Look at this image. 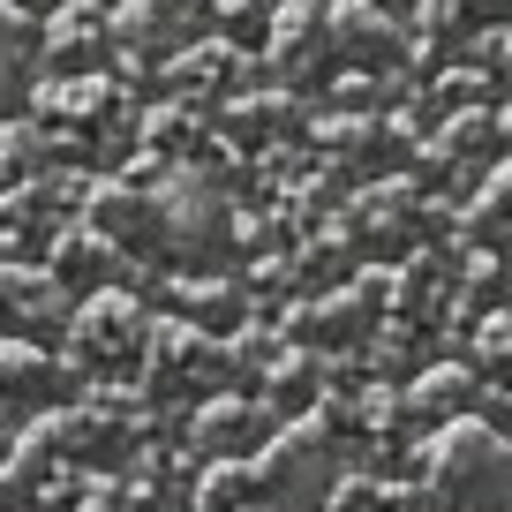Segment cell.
I'll return each mask as SVG.
<instances>
[{"mask_svg":"<svg viewBox=\"0 0 512 512\" xmlns=\"http://www.w3.org/2000/svg\"><path fill=\"white\" fill-rule=\"evenodd\" d=\"M347 475V445L332 422L294 415L272 422V437L249 452V505L256 512H324Z\"/></svg>","mask_w":512,"mask_h":512,"instance_id":"6da1fadb","label":"cell"},{"mask_svg":"<svg viewBox=\"0 0 512 512\" xmlns=\"http://www.w3.org/2000/svg\"><path fill=\"white\" fill-rule=\"evenodd\" d=\"M512 490V460H505V430L482 415L437 422L422 445V505L430 512H505Z\"/></svg>","mask_w":512,"mask_h":512,"instance_id":"7a4b0ae2","label":"cell"},{"mask_svg":"<svg viewBox=\"0 0 512 512\" xmlns=\"http://www.w3.org/2000/svg\"><path fill=\"white\" fill-rule=\"evenodd\" d=\"M151 204H159L166 264H174L181 279H219L226 264H234L241 219H234V204H226L219 174H204V166H174V174L151 189Z\"/></svg>","mask_w":512,"mask_h":512,"instance_id":"3957f363","label":"cell"},{"mask_svg":"<svg viewBox=\"0 0 512 512\" xmlns=\"http://www.w3.org/2000/svg\"><path fill=\"white\" fill-rule=\"evenodd\" d=\"M384 324V294H377V272L362 279H339V287L324 294H302V302H287V317H279V347H302V354H354L369 347Z\"/></svg>","mask_w":512,"mask_h":512,"instance_id":"277c9868","label":"cell"},{"mask_svg":"<svg viewBox=\"0 0 512 512\" xmlns=\"http://www.w3.org/2000/svg\"><path fill=\"white\" fill-rule=\"evenodd\" d=\"M61 339H68V354H61L68 377H83V369L121 377V369H136V354H144V339H151V309L128 302L121 287H113V294H91V302L68 309Z\"/></svg>","mask_w":512,"mask_h":512,"instance_id":"5b68a950","label":"cell"},{"mask_svg":"<svg viewBox=\"0 0 512 512\" xmlns=\"http://www.w3.org/2000/svg\"><path fill=\"white\" fill-rule=\"evenodd\" d=\"M83 226H91L98 241H106L121 264H166V241H159V204H151L144 181L128 174H106L91 181V196H83Z\"/></svg>","mask_w":512,"mask_h":512,"instance_id":"8992f818","label":"cell"},{"mask_svg":"<svg viewBox=\"0 0 512 512\" xmlns=\"http://www.w3.org/2000/svg\"><path fill=\"white\" fill-rule=\"evenodd\" d=\"M76 400V377L38 339H0V415H53Z\"/></svg>","mask_w":512,"mask_h":512,"instance_id":"52a82bcc","label":"cell"},{"mask_svg":"<svg viewBox=\"0 0 512 512\" xmlns=\"http://www.w3.org/2000/svg\"><path fill=\"white\" fill-rule=\"evenodd\" d=\"M189 452L196 460H249L264 437H272V415L256 407V392H211V400H196L189 407Z\"/></svg>","mask_w":512,"mask_h":512,"instance_id":"ba28073f","label":"cell"},{"mask_svg":"<svg viewBox=\"0 0 512 512\" xmlns=\"http://www.w3.org/2000/svg\"><path fill=\"white\" fill-rule=\"evenodd\" d=\"M324 31H332V61H347V76H369L400 53V23L377 0H324Z\"/></svg>","mask_w":512,"mask_h":512,"instance_id":"9c48e42d","label":"cell"},{"mask_svg":"<svg viewBox=\"0 0 512 512\" xmlns=\"http://www.w3.org/2000/svg\"><path fill=\"white\" fill-rule=\"evenodd\" d=\"M196 23H204V0H121L106 31L121 38L128 53H159V61H174V53L196 38Z\"/></svg>","mask_w":512,"mask_h":512,"instance_id":"30bf717a","label":"cell"},{"mask_svg":"<svg viewBox=\"0 0 512 512\" xmlns=\"http://www.w3.org/2000/svg\"><path fill=\"white\" fill-rule=\"evenodd\" d=\"M38 272L53 279V287L68 294V302H91V294H113V279H121V256L106 249V241L91 234V226H61V234L46 241V264Z\"/></svg>","mask_w":512,"mask_h":512,"instance_id":"8fae6325","label":"cell"},{"mask_svg":"<svg viewBox=\"0 0 512 512\" xmlns=\"http://www.w3.org/2000/svg\"><path fill=\"white\" fill-rule=\"evenodd\" d=\"M272 68L287 83H317L324 68H332V31H324V0H287L272 16Z\"/></svg>","mask_w":512,"mask_h":512,"instance_id":"7c38bea8","label":"cell"},{"mask_svg":"<svg viewBox=\"0 0 512 512\" xmlns=\"http://www.w3.org/2000/svg\"><path fill=\"white\" fill-rule=\"evenodd\" d=\"M174 309H166V324H189V332H204V339H234V332H249V287L241 279H174Z\"/></svg>","mask_w":512,"mask_h":512,"instance_id":"4fadbf2b","label":"cell"},{"mask_svg":"<svg viewBox=\"0 0 512 512\" xmlns=\"http://www.w3.org/2000/svg\"><path fill=\"white\" fill-rule=\"evenodd\" d=\"M490 392H497V384H482L460 354H445V362H430V369H415V377H407V415H422V422L437 430V422L482 415V400H490Z\"/></svg>","mask_w":512,"mask_h":512,"instance_id":"5bb4252c","label":"cell"},{"mask_svg":"<svg viewBox=\"0 0 512 512\" xmlns=\"http://www.w3.org/2000/svg\"><path fill=\"white\" fill-rule=\"evenodd\" d=\"M452 234H460V256H475V249L505 256V166H482V189L460 196Z\"/></svg>","mask_w":512,"mask_h":512,"instance_id":"9a60e30c","label":"cell"},{"mask_svg":"<svg viewBox=\"0 0 512 512\" xmlns=\"http://www.w3.org/2000/svg\"><path fill=\"white\" fill-rule=\"evenodd\" d=\"M53 445H46V430H23L16 445H8V460H0V512H23V505H38L46 497V482H53Z\"/></svg>","mask_w":512,"mask_h":512,"instance_id":"2e32d148","label":"cell"},{"mask_svg":"<svg viewBox=\"0 0 512 512\" xmlns=\"http://www.w3.org/2000/svg\"><path fill=\"white\" fill-rule=\"evenodd\" d=\"M452 302H460V317H497V309H505V256H490V249L460 256Z\"/></svg>","mask_w":512,"mask_h":512,"instance_id":"e0dca14e","label":"cell"},{"mask_svg":"<svg viewBox=\"0 0 512 512\" xmlns=\"http://www.w3.org/2000/svg\"><path fill=\"white\" fill-rule=\"evenodd\" d=\"M490 144H497V113L467 106V113H452V121L430 136V166H467V159H482Z\"/></svg>","mask_w":512,"mask_h":512,"instance_id":"ac0fdd59","label":"cell"},{"mask_svg":"<svg viewBox=\"0 0 512 512\" xmlns=\"http://www.w3.org/2000/svg\"><path fill=\"white\" fill-rule=\"evenodd\" d=\"M31 53H38V23L23 16L16 0H0V83H16L31 68Z\"/></svg>","mask_w":512,"mask_h":512,"instance_id":"d6986e66","label":"cell"},{"mask_svg":"<svg viewBox=\"0 0 512 512\" xmlns=\"http://www.w3.org/2000/svg\"><path fill=\"white\" fill-rule=\"evenodd\" d=\"M415 16H422V31H467V16H475V0H422Z\"/></svg>","mask_w":512,"mask_h":512,"instance_id":"ffe728a7","label":"cell"},{"mask_svg":"<svg viewBox=\"0 0 512 512\" xmlns=\"http://www.w3.org/2000/svg\"><path fill=\"white\" fill-rule=\"evenodd\" d=\"M0 174H8V166H0Z\"/></svg>","mask_w":512,"mask_h":512,"instance_id":"44dd1931","label":"cell"}]
</instances>
